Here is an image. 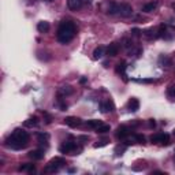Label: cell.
Returning <instances> with one entry per match:
<instances>
[{"label":"cell","mask_w":175,"mask_h":175,"mask_svg":"<svg viewBox=\"0 0 175 175\" xmlns=\"http://www.w3.org/2000/svg\"><path fill=\"white\" fill-rule=\"evenodd\" d=\"M27 144H29V134L23 129H15L6 140V146L14 149V151L26 148Z\"/></svg>","instance_id":"1"},{"label":"cell","mask_w":175,"mask_h":175,"mask_svg":"<svg viewBox=\"0 0 175 175\" xmlns=\"http://www.w3.org/2000/svg\"><path fill=\"white\" fill-rule=\"evenodd\" d=\"M75 31H77V27H75V25L71 21H63L58 29V34H56L58 41L60 44L70 43V41L74 39Z\"/></svg>","instance_id":"2"},{"label":"cell","mask_w":175,"mask_h":175,"mask_svg":"<svg viewBox=\"0 0 175 175\" xmlns=\"http://www.w3.org/2000/svg\"><path fill=\"white\" fill-rule=\"evenodd\" d=\"M108 14L111 15H120L123 18H129L133 15V7L127 3H112V4L108 7Z\"/></svg>","instance_id":"3"},{"label":"cell","mask_w":175,"mask_h":175,"mask_svg":"<svg viewBox=\"0 0 175 175\" xmlns=\"http://www.w3.org/2000/svg\"><path fill=\"white\" fill-rule=\"evenodd\" d=\"M65 164H66L65 159H62V157H55V159H52V160H51L49 163L45 165V168H44V173H47V174H55V173H58V171H59Z\"/></svg>","instance_id":"4"},{"label":"cell","mask_w":175,"mask_h":175,"mask_svg":"<svg viewBox=\"0 0 175 175\" xmlns=\"http://www.w3.org/2000/svg\"><path fill=\"white\" fill-rule=\"evenodd\" d=\"M152 144H161V145H168L170 144V135L164 134V133H157L151 137Z\"/></svg>","instance_id":"5"},{"label":"cell","mask_w":175,"mask_h":175,"mask_svg":"<svg viewBox=\"0 0 175 175\" xmlns=\"http://www.w3.org/2000/svg\"><path fill=\"white\" fill-rule=\"evenodd\" d=\"M75 149H77V145H75V142H73V141H67L60 146V152H62V153H71V152H74Z\"/></svg>","instance_id":"6"},{"label":"cell","mask_w":175,"mask_h":175,"mask_svg":"<svg viewBox=\"0 0 175 175\" xmlns=\"http://www.w3.org/2000/svg\"><path fill=\"white\" fill-rule=\"evenodd\" d=\"M65 123L70 127H78L82 122H81V119L77 118V116H67V118H65Z\"/></svg>","instance_id":"7"},{"label":"cell","mask_w":175,"mask_h":175,"mask_svg":"<svg viewBox=\"0 0 175 175\" xmlns=\"http://www.w3.org/2000/svg\"><path fill=\"white\" fill-rule=\"evenodd\" d=\"M44 151L43 149H33V151H30L27 156H29L30 159H33V160H41V159L44 157Z\"/></svg>","instance_id":"8"},{"label":"cell","mask_w":175,"mask_h":175,"mask_svg":"<svg viewBox=\"0 0 175 175\" xmlns=\"http://www.w3.org/2000/svg\"><path fill=\"white\" fill-rule=\"evenodd\" d=\"M67 7L71 11H78L82 7V0H67Z\"/></svg>","instance_id":"9"},{"label":"cell","mask_w":175,"mask_h":175,"mask_svg":"<svg viewBox=\"0 0 175 175\" xmlns=\"http://www.w3.org/2000/svg\"><path fill=\"white\" fill-rule=\"evenodd\" d=\"M118 52H119V45H118L116 43H112V44H110V45L107 47V55L111 56V58L116 56Z\"/></svg>","instance_id":"10"},{"label":"cell","mask_w":175,"mask_h":175,"mask_svg":"<svg viewBox=\"0 0 175 175\" xmlns=\"http://www.w3.org/2000/svg\"><path fill=\"white\" fill-rule=\"evenodd\" d=\"M129 135V129H127L126 126H120V127H118V130H116V137L119 140H123V138H126V137Z\"/></svg>","instance_id":"11"},{"label":"cell","mask_w":175,"mask_h":175,"mask_svg":"<svg viewBox=\"0 0 175 175\" xmlns=\"http://www.w3.org/2000/svg\"><path fill=\"white\" fill-rule=\"evenodd\" d=\"M127 107H129V110L131 111V112H135V111H138V108H140V101L137 100L135 97L130 98V100H129V104H127Z\"/></svg>","instance_id":"12"},{"label":"cell","mask_w":175,"mask_h":175,"mask_svg":"<svg viewBox=\"0 0 175 175\" xmlns=\"http://www.w3.org/2000/svg\"><path fill=\"white\" fill-rule=\"evenodd\" d=\"M37 140L41 145H45L48 146V142H49V134L48 133H39L37 134Z\"/></svg>","instance_id":"13"},{"label":"cell","mask_w":175,"mask_h":175,"mask_svg":"<svg viewBox=\"0 0 175 175\" xmlns=\"http://www.w3.org/2000/svg\"><path fill=\"white\" fill-rule=\"evenodd\" d=\"M100 110H101V112H111V111H114V103L112 101L101 103L100 104Z\"/></svg>","instance_id":"14"},{"label":"cell","mask_w":175,"mask_h":175,"mask_svg":"<svg viewBox=\"0 0 175 175\" xmlns=\"http://www.w3.org/2000/svg\"><path fill=\"white\" fill-rule=\"evenodd\" d=\"M49 23L47 21H41L37 23V30L40 31V33H47V31H49Z\"/></svg>","instance_id":"15"},{"label":"cell","mask_w":175,"mask_h":175,"mask_svg":"<svg viewBox=\"0 0 175 175\" xmlns=\"http://www.w3.org/2000/svg\"><path fill=\"white\" fill-rule=\"evenodd\" d=\"M156 7H157V2H152V3H146V4L142 7V11L144 12H151L156 10Z\"/></svg>","instance_id":"16"},{"label":"cell","mask_w":175,"mask_h":175,"mask_svg":"<svg viewBox=\"0 0 175 175\" xmlns=\"http://www.w3.org/2000/svg\"><path fill=\"white\" fill-rule=\"evenodd\" d=\"M104 51H106V48H104V47H97V48L93 51V59H100V58H103Z\"/></svg>","instance_id":"17"},{"label":"cell","mask_w":175,"mask_h":175,"mask_svg":"<svg viewBox=\"0 0 175 175\" xmlns=\"http://www.w3.org/2000/svg\"><path fill=\"white\" fill-rule=\"evenodd\" d=\"M19 171H26V173H29V174H33L34 171H36V167H34L33 164H23L19 167Z\"/></svg>","instance_id":"18"},{"label":"cell","mask_w":175,"mask_h":175,"mask_svg":"<svg viewBox=\"0 0 175 175\" xmlns=\"http://www.w3.org/2000/svg\"><path fill=\"white\" fill-rule=\"evenodd\" d=\"M100 125H101V122L97 119H92V120H88L86 122V127H89V129H94V130H96Z\"/></svg>","instance_id":"19"},{"label":"cell","mask_w":175,"mask_h":175,"mask_svg":"<svg viewBox=\"0 0 175 175\" xmlns=\"http://www.w3.org/2000/svg\"><path fill=\"white\" fill-rule=\"evenodd\" d=\"M37 125H39V119H37L36 116H33V118H29V119L25 122V126H27V127H36Z\"/></svg>","instance_id":"20"},{"label":"cell","mask_w":175,"mask_h":175,"mask_svg":"<svg viewBox=\"0 0 175 175\" xmlns=\"http://www.w3.org/2000/svg\"><path fill=\"white\" fill-rule=\"evenodd\" d=\"M111 130V127H110V125H103L101 123L100 126L96 129V133H100V134H104V133H108Z\"/></svg>","instance_id":"21"},{"label":"cell","mask_w":175,"mask_h":175,"mask_svg":"<svg viewBox=\"0 0 175 175\" xmlns=\"http://www.w3.org/2000/svg\"><path fill=\"white\" fill-rule=\"evenodd\" d=\"M125 70H126V63H125V62L118 63V66H116V73H119V74H125Z\"/></svg>","instance_id":"22"},{"label":"cell","mask_w":175,"mask_h":175,"mask_svg":"<svg viewBox=\"0 0 175 175\" xmlns=\"http://www.w3.org/2000/svg\"><path fill=\"white\" fill-rule=\"evenodd\" d=\"M167 94H168V97H171V98H175V85H170V86L167 88Z\"/></svg>","instance_id":"23"},{"label":"cell","mask_w":175,"mask_h":175,"mask_svg":"<svg viewBox=\"0 0 175 175\" xmlns=\"http://www.w3.org/2000/svg\"><path fill=\"white\" fill-rule=\"evenodd\" d=\"M108 140L104 138V140H100V141H97V144H94V148H101V146H106L108 144Z\"/></svg>","instance_id":"24"},{"label":"cell","mask_w":175,"mask_h":175,"mask_svg":"<svg viewBox=\"0 0 175 175\" xmlns=\"http://www.w3.org/2000/svg\"><path fill=\"white\" fill-rule=\"evenodd\" d=\"M123 47H125L126 49L133 48V41H130L129 39H125V40H123Z\"/></svg>","instance_id":"25"},{"label":"cell","mask_w":175,"mask_h":175,"mask_svg":"<svg viewBox=\"0 0 175 175\" xmlns=\"http://www.w3.org/2000/svg\"><path fill=\"white\" fill-rule=\"evenodd\" d=\"M71 92H73V90L70 89V86H63V88L59 90V93H63V94H70Z\"/></svg>","instance_id":"26"},{"label":"cell","mask_w":175,"mask_h":175,"mask_svg":"<svg viewBox=\"0 0 175 175\" xmlns=\"http://www.w3.org/2000/svg\"><path fill=\"white\" fill-rule=\"evenodd\" d=\"M135 140L140 142V144H144V142H145V137L141 135V134H137V135H135Z\"/></svg>","instance_id":"27"},{"label":"cell","mask_w":175,"mask_h":175,"mask_svg":"<svg viewBox=\"0 0 175 175\" xmlns=\"http://www.w3.org/2000/svg\"><path fill=\"white\" fill-rule=\"evenodd\" d=\"M140 33H141V31L138 29H133V34H134V36H140Z\"/></svg>","instance_id":"28"},{"label":"cell","mask_w":175,"mask_h":175,"mask_svg":"<svg viewBox=\"0 0 175 175\" xmlns=\"http://www.w3.org/2000/svg\"><path fill=\"white\" fill-rule=\"evenodd\" d=\"M149 125H151L152 127H155V126H156V122H155L153 119H149Z\"/></svg>","instance_id":"29"},{"label":"cell","mask_w":175,"mask_h":175,"mask_svg":"<svg viewBox=\"0 0 175 175\" xmlns=\"http://www.w3.org/2000/svg\"><path fill=\"white\" fill-rule=\"evenodd\" d=\"M85 82H86V78H81V79H79V84H85Z\"/></svg>","instance_id":"30"},{"label":"cell","mask_w":175,"mask_h":175,"mask_svg":"<svg viewBox=\"0 0 175 175\" xmlns=\"http://www.w3.org/2000/svg\"><path fill=\"white\" fill-rule=\"evenodd\" d=\"M174 135H175V130H174Z\"/></svg>","instance_id":"31"}]
</instances>
